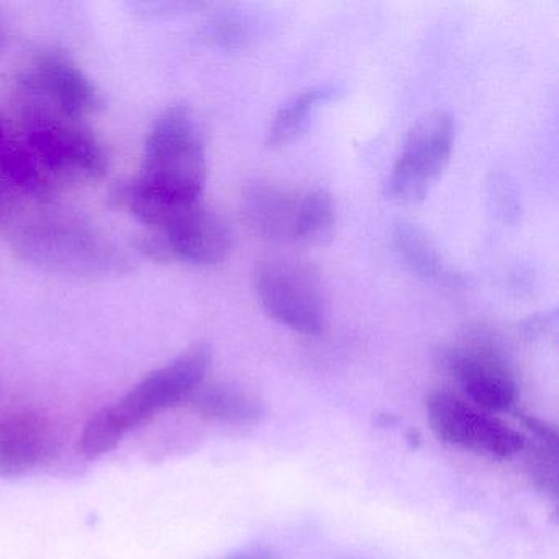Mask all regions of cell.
<instances>
[{"label": "cell", "instance_id": "8fae6325", "mask_svg": "<svg viewBox=\"0 0 559 559\" xmlns=\"http://www.w3.org/2000/svg\"><path fill=\"white\" fill-rule=\"evenodd\" d=\"M17 90L41 97L74 119L83 120L103 107V97L93 81L60 51L40 55L19 81Z\"/></svg>", "mask_w": 559, "mask_h": 559}, {"label": "cell", "instance_id": "d6986e66", "mask_svg": "<svg viewBox=\"0 0 559 559\" xmlns=\"http://www.w3.org/2000/svg\"><path fill=\"white\" fill-rule=\"evenodd\" d=\"M225 559H277L273 552L267 551V549L263 548H248L240 549V551L231 552L230 556H227Z\"/></svg>", "mask_w": 559, "mask_h": 559}, {"label": "cell", "instance_id": "6da1fadb", "mask_svg": "<svg viewBox=\"0 0 559 559\" xmlns=\"http://www.w3.org/2000/svg\"><path fill=\"white\" fill-rule=\"evenodd\" d=\"M205 185L201 126L188 106H173L150 130L140 175L119 186L112 199L130 214L146 207H182L201 202Z\"/></svg>", "mask_w": 559, "mask_h": 559}, {"label": "cell", "instance_id": "52a82bcc", "mask_svg": "<svg viewBox=\"0 0 559 559\" xmlns=\"http://www.w3.org/2000/svg\"><path fill=\"white\" fill-rule=\"evenodd\" d=\"M152 230L140 241V251L158 263L179 261L191 266H215L231 250L227 222L202 202L169 209Z\"/></svg>", "mask_w": 559, "mask_h": 559}, {"label": "cell", "instance_id": "9a60e30c", "mask_svg": "<svg viewBox=\"0 0 559 559\" xmlns=\"http://www.w3.org/2000/svg\"><path fill=\"white\" fill-rule=\"evenodd\" d=\"M523 425L533 433L532 444L523 450L530 477L542 492L556 499L559 493V435L555 427L535 417H522Z\"/></svg>", "mask_w": 559, "mask_h": 559}, {"label": "cell", "instance_id": "7a4b0ae2", "mask_svg": "<svg viewBox=\"0 0 559 559\" xmlns=\"http://www.w3.org/2000/svg\"><path fill=\"white\" fill-rule=\"evenodd\" d=\"M211 366V346L198 343L168 365L150 372L116 404L104 407L87 421L78 451L87 460H96L116 450L130 431L153 415L189 401L204 384Z\"/></svg>", "mask_w": 559, "mask_h": 559}, {"label": "cell", "instance_id": "7c38bea8", "mask_svg": "<svg viewBox=\"0 0 559 559\" xmlns=\"http://www.w3.org/2000/svg\"><path fill=\"white\" fill-rule=\"evenodd\" d=\"M55 454V433L47 420L32 412L0 418V477H21Z\"/></svg>", "mask_w": 559, "mask_h": 559}, {"label": "cell", "instance_id": "3957f363", "mask_svg": "<svg viewBox=\"0 0 559 559\" xmlns=\"http://www.w3.org/2000/svg\"><path fill=\"white\" fill-rule=\"evenodd\" d=\"M14 248L24 260L51 273L107 277L126 273L129 260L103 231L73 215H40L19 228Z\"/></svg>", "mask_w": 559, "mask_h": 559}, {"label": "cell", "instance_id": "277c9868", "mask_svg": "<svg viewBox=\"0 0 559 559\" xmlns=\"http://www.w3.org/2000/svg\"><path fill=\"white\" fill-rule=\"evenodd\" d=\"M17 99L22 142L48 178L96 181L106 175V152L83 120L25 91L17 90Z\"/></svg>", "mask_w": 559, "mask_h": 559}, {"label": "cell", "instance_id": "5b68a950", "mask_svg": "<svg viewBox=\"0 0 559 559\" xmlns=\"http://www.w3.org/2000/svg\"><path fill=\"white\" fill-rule=\"evenodd\" d=\"M243 214L254 234L274 243H317L335 227V202L325 189L254 182L243 194Z\"/></svg>", "mask_w": 559, "mask_h": 559}, {"label": "cell", "instance_id": "ac0fdd59", "mask_svg": "<svg viewBox=\"0 0 559 559\" xmlns=\"http://www.w3.org/2000/svg\"><path fill=\"white\" fill-rule=\"evenodd\" d=\"M15 209V191L0 171V224H4Z\"/></svg>", "mask_w": 559, "mask_h": 559}, {"label": "cell", "instance_id": "30bf717a", "mask_svg": "<svg viewBox=\"0 0 559 559\" xmlns=\"http://www.w3.org/2000/svg\"><path fill=\"white\" fill-rule=\"evenodd\" d=\"M440 362L471 404L489 414L509 411L519 397L512 369L503 356L487 343L447 346L440 352Z\"/></svg>", "mask_w": 559, "mask_h": 559}, {"label": "cell", "instance_id": "ba28073f", "mask_svg": "<svg viewBox=\"0 0 559 559\" xmlns=\"http://www.w3.org/2000/svg\"><path fill=\"white\" fill-rule=\"evenodd\" d=\"M427 420L438 440L496 460L522 453L526 438L496 415L476 407L448 389H433L425 397Z\"/></svg>", "mask_w": 559, "mask_h": 559}, {"label": "cell", "instance_id": "4fadbf2b", "mask_svg": "<svg viewBox=\"0 0 559 559\" xmlns=\"http://www.w3.org/2000/svg\"><path fill=\"white\" fill-rule=\"evenodd\" d=\"M202 417L234 425L260 424L266 405L253 392L230 384H202L189 399Z\"/></svg>", "mask_w": 559, "mask_h": 559}, {"label": "cell", "instance_id": "9c48e42d", "mask_svg": "<svg viewBox=\"0 0 559 559\" xmlns=\"http://www.w3.org/2000/svg\"><path fill=\"white\" fill-rule=\"evenodd\" d=\"M456 123L451 114L437 110L421 117L405 139L391 176L388 195L399 204H418L427 198L453 153Z\"/></svg>", "mask_w": 559, "mask_h": 559}, {"label": "cell", "instance_id": "ffe728a7", "mask_svg": "<svg viewBox=\"0 0 559 559\" xmlns=\"http://www.w3.org/2000/svg\"><path fill=\"white\" fill-rule=\"evenodd\" d=\"M5 47H8V32L0 24V51H4Z\"/></svg>", "mask_w": 559, "mask_h": 559}, {"label": "cell", "instance_id": "5bb4252c", "mask_svg": "<svg viewBox=\"0 0 559 559\" xmlns=\"http://www.w3.org/2000/svg\"><path fill=\"white\" fill-rule=\"evenodd\" d=\"M395 251L412 273L438 286L457 287L463 284V276L457 274L438 253L430 238L421 228L411 222H399L392 234Z\"/></svg>", "mask_w": 559, "mask_h": 559}, {"label": "cell", "instance_id": "2e32d148", "mask_svg": "<svg viewBox=\"0 0 559 559\" xmlns=\"http://www.w3.org/2000/svg\"><path fill=\"white\" fill-rule=\"evenodd\" d=\"M0 171L15 192H24L40 201L50 198L51 179L22 140L5 136L0 142Z\"/></svg>", "mask_w": 559, "mask_h": 559}, {"label": "cell", "instance_id": "8992f818", "mask_svg": "<svg viewBox=\"0 0 559 559\" xmlns=\"http://www.w3.org/2000/svg\"><path fill=\"white\" fill-rule=\"evenodd\" d=\"M254 290L264 312L280 325L306 336H320L329 323V300L310 264L271 257L254 271Z\"/></svg>", "mask_w": 559, "mask_h": 559}, {"label": "cell", "instance_id": "e0dca14e", "mask_svg": "<svg viewBox=\"0 0 559 559\" xmlns=\"http://www.w3.org/2000/svg\"><path fill=\"white\" fill-rule=\"evenodd\" d=\"M336 96V87L316 86L293 97L274 117L267 130V146L280 148L296 140L306 130L310 117L320 104L329 103Z\"/></svg>", "mask_w": 559, "mask_h": 559}]
</instances>
